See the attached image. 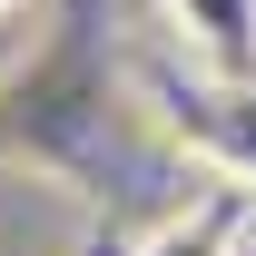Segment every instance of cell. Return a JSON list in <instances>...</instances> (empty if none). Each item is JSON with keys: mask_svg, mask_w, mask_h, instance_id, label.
<instances>
[{"mask_svg": "<svg viewBox=\"0 0 256 256\" xmlns=\"http://www.w3.org/2000/svg\"><path fill=\"white\" fill-rule=\"evenodd\" d=\"M168 10H178V30H188L197 50H217V60L256 50V0H168Z\"/></svg>", "mask_w": 256, "mask_h": 256, "instance_id": "obj_1", "label": "cell"}, {"mask_svg": "<svg viewBox=\"0 0 256 256\" xmlns=\"http://www.w3.org/2000/svg\"><path fill=\"white\" fill-rule=\"evenodd\" d=\"M148 256H226V217H197V226H168Z\"/></svg>", "mask_w": 256, "mask_h": 256, "instance_id": "obj_2", "label": "cell"}, {"mask_svg": "<svg viewBox=\"0 0 256 256\" xmlns=\"http://www.w3.org/2000/svg\"><path fill=\"white\" fill-rule=\"evenodd\" d=\"M0 10H10V0H0Z\"/></svg>", "mask_w": 256, "mask_h": 256, "instance_id": "obj_3", "label": "cell"}]
</instances>
